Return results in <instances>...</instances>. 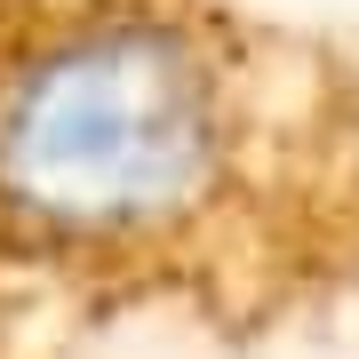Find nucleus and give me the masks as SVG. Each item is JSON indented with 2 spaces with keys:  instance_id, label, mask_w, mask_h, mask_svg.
<instances>
[{
  "instance_id": "1",
  "label": "nucleus",
  "mask_w": 359,
  "mask_h": 359,
  "mask_svg": "<svg viewBox=\"0 0 359 359\" xmlns=\"http://www.w3.org/2000/svg\"><path fill=\"white\" fill-rule=\"evenodd\" d=\"M248 96L224 32L168 0H72L0 32V248L160 264L224 216Z\"/></svg>"
}]
</instances>
